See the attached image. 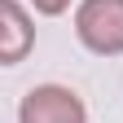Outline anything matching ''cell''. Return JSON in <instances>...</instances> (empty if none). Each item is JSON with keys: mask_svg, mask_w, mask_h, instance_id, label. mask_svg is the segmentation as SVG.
<instances>
[{"mask_svg": "<svg viewBox=\"0 0 123 123\" xmlns=\"http://www.w3.org/2000/svg\"><path fill=\"white\" fill-rule=\"evenodd\" d=\"M18 123H88V110H84L79 92H70L62 84H40L22 97Z\"/></svg>", "mask_w": 123, "mask_h": 123, "instance_id": "obj_2", "label": "cell"}, {"mask_svg": "<svg viewBox=\"0 0 123 123\" xmlns=\"http://www.w3.org/2000/svg\"><path fill=\"white\" fill-rule=\"evenodd\" d=\"M75 35L101 57L123 53V0H84L75 13Z\"/></svg>", "mask_w": 123, "mask_h": 123, "instance_id": "obj_1", "label": "cell"}, {"mask_svg": "<svg viewBox=\"0 0 123 123\" xmlns=\"http://www.w3.org/2000/svg\"><path fill=\"white\" fill-rule=\"evenodd\" d=\"M31 5H35V13H49V18H57V13L66 9L70 0H31Z\"/></svg>", "mask_w": 123, "mask_h": 123, "instance_id": "obj_4", "label": "cell"}, {"mask_svg": "<svg viewBox=\"0 0 123 123\" xmlns=\"http://www.w3.org/2000/svg\"><path fill=\"white\" fill-rule=\"evenodd\" d=\"M31 40H35V26L22 13V5L18 0H0V62L5 66L22 62V53L31 49Z\"/></svg>", "mask_w": 123, "mask_h": 123, "instance_id": "obj_3", "label": "cell"}]
</instances>
